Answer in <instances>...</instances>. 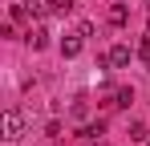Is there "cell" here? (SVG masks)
Returning a JSON list of instances; mask_svg holds the SVG:
<instances>
[{"label": "cell", "mask_w": 150, "mask_h": 146, "mask_svg": "<svg viewBox=\"0 0 150 146\" xmlns=\"http://www.w3.org/2000/svg\"><path fill=\"white\" fill-rule=\"evenodd\" d=\"M4 138H8V142L25 138V118H21V110H8V114H4Z\"/></svg>", "instance_id": "cell-1"}, {"label": "cell", "mask_w": 150, "mask_h": 146, "mask_svg": "<svg viewBox=\"0 0 150 146\" xmlns=\"http://www.w3.org/2000/svg\"><path fill=\"white\" fill-rule=\"evenodd\" d=\"M130 57H134L130 45H114V49H110V65H114V69H126V65H130Z\"/></svg>", "instance_id": "cell-2"}, {"label": "cell", "mask_w": 150, "mask_h": 146, "mask_svg": "<svg viewBox=\"0 0 150 146\" xmlns=\"http://www.w3.org/2000/svg\"><path fill=\"white\" fill-rule=\"evenodd\" d=\"M77 53H81V33H77V37H65V41H61V57H65V61H73Z\"/></svg>", "instance_id": "cell-3"}, {"label": "cell", "mask_w": 150, "mask_h": 146, "mask_svg": "<svg viewBox=\"0 0 150 146\" xmlns=\"http://www.w3.org/2000/svg\"><path fill=\"white\" fill-rule=\"evenodd\" d=\"M28 45H33V49H45V45H49V33H45V28H28Z\"/></svg>", "instance_id": "cell-4"}, {"label": "cell", "mask_w": 150, "mask_h": 146, "mask_svg": "<svg viewBox=\"0 0 150 146\" xmlns=\"http://www.w3.org/2000/svg\"><path fill=\"white\" fill-rule=\"evenodd\" d=\"M130 138H134V142H146V138H150V130L142 126V122H134V126H130Z\"/></svg>", "instance_id": "cell-5"}, {"label": "cell", "mask_w": 150, "mask_h": 146, "mask_svg": "<svg viewBox=\"0 0 150 146\" xmlns=\"http://www.w3.org/2000/svg\"><path fill=\"white\" fill-rule=\"evenodd\" d=\"M98 134H105V122H89V126L81 130V138H98Z\"/></svg>", "instance_id": "cell-6"}, {"label": "cell", "mask_w": 150, "mask_h": 146, "mask_svg": "<svg viewBox=\"0 0 150 146\" xmlns=\"http://www.w3.org/2000/svg\"><path fill=\"white\" fill-rule=\"evenodd\" d=\"M49 8H53V12H61V16H65V12H73L77 4H73V0H49Z\"/></svg>", "instance_id": "cell-7"}, {"label": "cell", "mask_w": 150, "mask_h": 146, "mask_svg": "<svg viewBox=\"0 0 150 146\" xmlns=\"http://www.w3.org/2000/svg\"><path fill=\"white\" fill-rule=\"evenodd\" d=\"M110 21H114V24H126V4H114V8H110Z\"/></svg>", "instance_id": "cell-8"}, {"label": "cell", "mask_w": 150, "mask_h": 146, "mask_svg": "<svg viewBox=\"0 0 150 146\" xmlns=\"http://www.w3.org/2000/svg\"><path fill=\"white\" fill-rule=\"evenodd\" d=\"M138 57H142V65L150 69V37H142V45H138Z\"/></svg>", "instance_id": "cell-9"}, {"label": "cell", "mask_w": 150, "mask_h": 146, "mask_svg": "<svg viewBox=\"0 0 150 146\" xmlns=\"http://www.w3.org/2000/svg\"><path fill=\"white\" fill-rule=\"evenodd\" d=\"M25 4H28V12H33V16H45V8H49L45 0H25Z\"/></svg>", "instance_id": "cell-10"}, {"label": "cell", "mask_w": 150, "mask_h": 146, "mask_svg": "<svg viewBox=\"0 0 150 146\" xmlns=\"http://www.w3.org/2000/svg\"><path fill=\"white\" fill-rule=\"evenodd\" d=\"M114 97H118L114 106H130V101H134V89H118V94H114Z\"/></svg>", "instance_id": "cell-11"}, {"label": "cell", "mask_w": 150, "mask_h": 146, "mask_svg": "<svg viewBox=\"0 0 150 146\" xmlns=\"http://www.w3.org/2000/svg\"><path fill=\"white\" fill-rule=\"evenodd\" d=\"M45 134H49L53 142H57V138H65V134H61V122H49V126H45Z\"/></svg>", "instance_id": "cell-12"}]
</instances>
